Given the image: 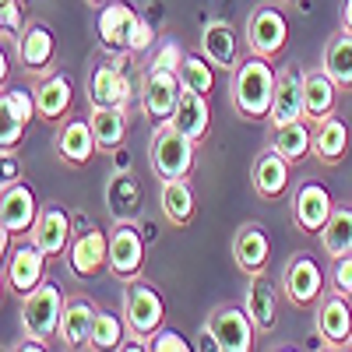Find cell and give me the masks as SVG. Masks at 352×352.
<instances>
[{
	"label": "cell",
	"instance_id": "obj_9",
	"mask_svg": "<svg viewBox=\"0 0 352 352\" xmlns=\"http://www.w3.org/2000/svg\"><path fill=\"white\" fill-rule=\"evenodd\" d=\"M67 268L74 278H96L102 268H109V236H102L99 226L81 229L67 247Z\"/></svg>",
	"mask_w": 352,
	"mask_h": 352
},
{
	"label": "cell",
	"instance_id": "obj_4",
	"mask_svg": "<svg viewBox=\"0 0 352 352\" xmlns=\"http://www.w3.org/2000/svg\"><path fill=\"white\" fill-rule=\"evenodd\" d=\"M64 292L56 289V282H39L28 296H21V328L25 335H32L39 342H50L60 331V317H64Z\"/></svg>",
	"mask_w": 352,
	"mask_h": 352
},
{
	"label": "cell",
	"instance_id": "obj_10",
	"mask_svg": "<svg viewBox=\"0 0 352 352\" xmlns=\"http://www.w3.org/2000/svg\"><path fill=\"white\" fill-rule=\"evenodd\" d=\"M141 264H144V236H141V229L131 226V219L116 222V229L109 232V272L120 282H131V278L141 275Z\"/></svg>",
	"mask_w": 352,
	"mask_h": 352
},
{
	"label": "cell",
	"instance_id": "obj_15",
	"mask_svg": "<svg viewBox=\"0 0 352 352\" xmlns=\"http://www.w3.org/2000/svg\"><path fill=\"white\" fill-rule=\"evenodd\" d=\"M201 53L215 64V71H236L240 67V43H236V28L222 18L204 21L201 28Z\"/></svg>",
	"mask_w": 352,
	"mask_h": 352
},
{
	"label": "cell",
	"instance_id": "obj_38",
	"mask_svg": "<svg viewBox=\"0 0 352 352\" xmlns=\"http://www.w3.org/2000/svg\"><path fill=\"white\" fill-rule=\"evenodd\" d=\"M124 328L120 317L109 314V310H96V320H92V338H88V349H116L124 342Z\"/></svg>",
	"mask_w": 352,
	"mask_h": 352
},
{
	"label": "cell",
	"instance_id": "obj_2",
	"mask_svg": "<svg viewBox=\"0 0 352 352\" xmlns=\"http://www.w3.org/2000/svg\"><path fill=\"white\" fill-rule=\"evenodd\" d=\"M162 320H166V303L159 296V289L148 278H131L124 289V324L127 335L141 345V342H152L162 331Z\"/></svg>",
	"mask_w": 352,
	"mask_h": 352
},
{
	"label": "cell",
	"instance_id": "obj_35",
	"mask_svg": "<svg viewBox=\"0 0 352 352\" xmlns=\"http://www.w3.org/2000/svg\"><path fill=\"white\" fill-rule=\"evenodd\" d=\"M106 204H109V212L116 222H124L138 212V204H141V187L131 173H116L113 180L106 184Z\"/></svg>",
	"mask_w": 352,
	"mask_h": 352
},
{
	"label": "cell",
	"instance_id": "obj_28",
	"mask_svg": "<svg viewBox=\"0 0 352 352\" xmlns=\"http://www.w3.org/2000/svg\"><path fill=\"white\" fill-rule=\"evenodd\" d=\"M268 148H275L285 162H303L307 155H314V124L310 120H292V124H278L268 134Z\"/></svg>",
	"mask_w": 352,
	"mask_h": 352
},
{
	"label": "cell",
	"instance_id": "obj_26",
	"mask_svg": "<svg viewBox=\"0 0 352 352\" xmlns=\"http://www.w3.org/2000/svg\"><path fill=\"white\" fill-rule=\"evenodd\" d=\"M349 155V124L345 116L331 113L320 124H314V159L320 166H338Z\"/></svg>",
	"mask_w": 352,
	"mask_h": 352
},
{
	"label": "cell",
	"instance_id": "obj_37",
	"mask_svg": "<svg viewBox=\"0 0 352 352\" xmlns=\"http://www.w3.org/2000/svg\"><path fill=\"white\" fill-rule=\"evenodd\" d=\"M0 116H4V131H0V152H4V155H14L18 144H21V138H25L28 120L14 109V102H11L8 96H0Z\"/></svg>",
	"mask_w": 352,
	"mask_h": 352
},
{
	"label": "cell",
	"instance_id": "obj_21",
	"mask_svg": "<svg viewBox=\"0 0 352 352\" xmlns=\"http://www.w3.org/2000/svg\"><path fill=\"white\" fill-rule=\"evenodd\" d=\"M338 81L324 67H310L303 71V102H307V120L320 124L324 116L338 113Z\"/></svg>",
	"mask_w": 352,
	"mask_h": 352
},
{
	"label": "cell",
	"instance_id": "obj_11",
	"mask_svg": "<svg viewBox=\"0 0 352 352\" xmlns=\"http://www.w3.org/2000/svg\"><path fill=\"white\" fill-rule=\"evenodd\" d=\"M317 338L324 349H345L352 338V310H349V296L342 292H324L317 300Z\"/></svg>",
	"mask_w": 352,
	"mask_h": 352
},
{
	"label": "cell",
	"instance_id": "obj_47",
	"mask_svg": "<svg viewBox=\"0 0 352 352\" xmlns=\"http://www.w3.org/2000/svg\"><path fill=\"white\" fill-rule=\"evenodd\" d=\"M345 349H352V338H349V345H345Z\"/></svg>",
	"mask_w": 352,
	"mask_h": 352
},
{
	"label": "cell",
	"instance_id": "obj_13",
	"mask_svg": "<svg viewBox=\"0 0 352 352\" xmlns=\"http://www.w3.org/2000/svg\"><path fill=\"white\" fill-rule=\"evenodd\" d=\"M272 127L278 124H292V120H307V102H303V71L300 67H282L278 81H275V99H272V113H268Z\"/></svg>",
	"mask_w": 352,
	"mask_h": 352
},
{
	"label": "cell",
	"instance_id": "obj_34",
	"mask_svg": "<svg viewBox=\"0 0 352 352\" xmlns=\"http://www.w3.org/2000/svg\"><path fill=\"white\" fill-rule=\"evenodd\" d=\"M320 67H324L342 92H352V32H335L324 43V56H320Z\"/></svg>",
	"mask_w": 352,
	"mask_h": 352
},
{
	"label": "cell",
	"instance_id": "obj_36",
	"mask_svg": "<svg viewBox=\"0 0 352 352\" xmlns=\"http://www.w3.org/2000/svg\"><path fill=\"white\" fill-rule=\"evenodd\" d=\"M180 81H184V88H190V92L212 96V88H215V64L204 53H187L184 64H180Z\"/></svg>",
	"mask_w": 352,
	"mask_h": 352
},
{
	"label": "cell",
	"instance_id": "obj_40",
	"mask_svg": "<svg viewBox=\"0 0 352 352\" xmlns=\"http://www.w3.org/2000/svg\"><path fill=\"white\" fill-rule=\"evenodd\" d=\"M331 282H335V292H342V296H352V254H345V257L335 261Z\"/></svg>",
	"mask_w": 352,
	"mask_h": 352
},
{
	"label": "cell",
	"instance_id": "obj_18",
	"mask_svg": "<svg viewBox=\"0 0 352 352\" xmlns=\"http://www.w3.org/2000/svg\"><path fill=\"white\" fill-rule=\"evenodd\" d=\"M335 212L331 194L320 184H300L296 197H292V222H296L300 232H320L324 222Z\"/></svg>",
	"mask_w": 352,
	"mask_h": 352
},
{
	"label": "cell",
	"instance_id": "obj_23",
	"mask_svg": "<svg viewBox=\"0 0 352 352\" xmlns=\"http://www.w3.org/2000/svg\"><path fill=\"white\" fill-rule=\"evenodd\" d=\"M96 152H99V144H96V134H92V124L88 120L60 124V131H56V155H60L71 169L88 166Z\"/></svg>",
	"mask_w": 352,
	"mask_h": 352
},
{
	"label": "cell",
	"instance_id": "obj_31",
	"mask_svg": "<svg viewBox=\"0 0 352 352\" xmlns=\"http://www.w3.org/2000/svg\"><path fill=\"white\" fill-rule=\"evenodd\" d=\"M317 236H320V250L331 261L352 254V204H335L331 219L324 222V229H320Z\"/></svg>",
	"mask_w": 352,
	"mask_h": 352
},
{
	"label": "cell",
	"instance_id": "obj_16",
	"mask_svg": "<svg viewBox=\"0 0 352 352\" xmlns=\"http://www.w3.org/2000/svg\"><path fill=\"white\" fill-rule=\"evenodd\" d=\"M71 240H74L71 215L60 208V204H46V208H39V219H36V229H32V243L46 257H64Z\"/></svg>",
	"mask_w": 352,
	"mask_h": 352
},
{
	"label": "cell",
	"instance_id": "obj_24",
	"mask_svg": "<svg viewBox=\"0 0 352 352\" xmlns=\"http://www.w3.org/2000/svg\"><path fill=\"white\" fill-rule=\"evenodd\" d=\"M289 166L292 162H285L275 148H264L250 162V184H254V190L264 201H278L285 194V187H289Z\"/></svg>",
	"mask_w": 352,
	"mask_h": 352
},
{
	"label": "cell",
	"instance_id": "obj_19",
	"mask_svg": "<svg viewBox=\"0 0 352 352\" xmlns=\"http://www.w3.org/2000/svg\"><path fill=\"white\" fill-rule=\"evenodd\" d=\"M18 50V64L25 71H32V74H50L53 67V56H56V39L46 25L32 21V25H25V32L18 36L14 43Z\"/></svg>",
	"mask_w": 352,
	"mask_h": 352
},
{
	"label": "cell",
	"instance_id": "obj_43",
	"mask_svg": "<svg viewBox=\"0 0 352 352\" xmlns=\"http://www.w3.org/2000/svg\"><path fill=\"white\" fill-rule=\"evenodd\" d=\"M184 56H187V53H180V46H176V43H166V50L155 56V67H169V71H176V74H180Z\"/></svg>",
	"mask_w": 352,
	"mask_h": 352
},
{
	"label": "cell",
	"instance_id": "obj_30",
	"mask_svg": "<svg viewBox=\"0 0 352 352\" xmlns=\"http://www.w3.org/2000/svg\"><path fill=\"white\" fill-rule=\"evenodd\" d=\"M67 109H71V81L64 74H46L36 85V113H39V120L56 124Z\"/></svg>",
	"mask_w": 352,
	"mask_h": 352
},
{
	"label": "cell",
	"instance_id": "obj_5",
	"mask_svg": "<svg viewBox=\"0 0 352 352\" xmlns=\"http://www.w3.org/2000/svg\"><path fill=\"white\" fill-rule=\"evenodd\" d=\"M204 331L212 335L219 352H250L257 338V328L247 307H236V303H219L204 320Z\"/></svg>",
	"mask_w": 352,
	"mask_h": 352
},
{
	"label": "cell",
	"instance_id": "obj_6",
	"mask_svg": "<svg viewBox=\"0 0 352 352\" xmlns=\"http://www.w3.org/2000/svg\"><path fill=\"white\" fill-rule=\"evenodd\" d=\"M180 96H184V81H180L176 71L155 67V64L144 71V81H141V113L148 116L155 127L173 120Z\"/></svg>",
	"mask_w": 352,
	"mask_h": 352
},
{
	"label": "cell",
	"instance_id": "obj_25",
	"mask_svg": "<svg viewBox=\"0 0 352 352\" xmlns=\"http://www.w3.org/2000/svg\"><path fill=\"white\" fill-rule=\"evenodd\" d=\"M176 131H184L190 141H204L212 131V102L208 96H201V92H190V88H184V96L180 102H176V113H173V120H169Z\"/></svg>",
	"mask_w": 352,
	"mask_h": 352
},
{
	"label": "cell",
	"instance_id": "obj_7",
	"mask_svg": "<svg viewBox=\"0 0 352 352\" xmlns=\"http://www.w3.org/2000/svg\"><path fill=\"white\" fill-rule=\"evenodd\" d=\"M289 39V18L275 4H257L247 18V46L254 56L275 60Z\"/></svg>",
	"mask_w": 352,
	"mask_h": 352
},
{
	"label": "cell",
	"instance_id": "obj_45",
	"mask_svg": "<svg viewBox=\"0 0 352 352\" xmlns=\"http://www.w3.org/2000/svg\"><path fill=\"white\" fill-rule=\"evenodd\" d=\"M342 28L352 32V0H342Z\"/></svg>",
	"mask_w": 352,
	"mask_h": 352
},
{
	"label": "cell",
	"instance_id": "obj_32",
	"mask_svg": "<svg viewBox=\"0 0 352 352\" xmlns=\"http://www.w3.org/2000/svg\"><path fill=\"white\" fill-rule=\"evenodd\" d=\"M92 134H96V144L99 152H116L127 138V109H109V106H92Z\"/></svg>",
	"mask_w": 352,
	"mask_h": 352
},
{
	"label": "cell",
	"instance_id": "obj_46",
	"mask_svg": "<svg viewBox=\"0 0 352 352\" xmlns=\"http://www.w3.org/2000/svg\"><path fill=\"white\" fill-rule=\"evenodd\" d=\"M88 4H92V8H106V4H109V0H88Z\"/></svg>",
	"mask_w": 352,
	"mask_h": 352
},
{
	"label": "cell",
	"instance_id": "obj_44",
	"mask_svg": "<svg viewBox=\"0 0 352 352\" xmlns=\"http://www.w3.org/2000/svg\"><path fill=\"white\" fill-rule=\"evenodd\" d=\"M14 180H18V166L11 155H4V184H14Z\"/></svg>",
	"mask_w": 352,
	"mask_h": 352
},
{
	"label": "cell",
	"instance_id": "obj_27",
	"mask_svg": "<svg viewBox=\"0 0 352 352\" xmlns=\"http://www.w3.org/2000/svg\"><path fill=\"white\" fill-rule=\"evenodd\" d=\"M243 307L254 320V328L261 335H272L275 324H278V300H275V289L264 275H250L247 278V296H243Z\"/></svg>",
	"mask_w": 352,
	"mask_h": 352
},
{
	"label": "cell",
	"instance_id": "obj_41",
	"mask_svg": "<svg viewBox=\"0 0 352 352\" xmlns=\"http://www.w3.org/2000/svg\"><path fill=\"white\" fill-rule=\"evenodd\" d=\"M148 349H155V352H187L190 345H187V338H184L180 331H159V335L148 342Z\"/></svg>",
	"mask_w": 352,
	"mask_h": 352
},
{
	"label": "cell",
	"instance_id": "obj_33",
	"mask_svg": "<svg viewBox=\"0 0 352 352\" xmlns=\"http://www.w3.org/2000/svg\"><path fill=\"white\" fill-rule=\"evenodd\" d=\"M159 204L173 226L184 229L194 222V190L187 180H159Z\"/></svg>",
	"mask_w": 352,
	"mask_h": 352
},
{
	"label": "cell",
	"instance_id": "obj_1",
	"mask_svg": "<svg viewBox=\"0 0 352 352\" xmlns=\"http://www.w3.org/2000/svg\"><path fill=\"white\" fill-rule=\"evenodd\" d=\"M275 81H278V71H272V60L254 53L250 60H240V67L232 71V81H229V102L240 120H268Z\"/></svg>",
	"mask_w": 352,
	"mask_h": 352
},
{
	"label": "cell",
	"instance_id": "obj_3",
	"mask_svg": "<svg viewBox=\"0 0 352 352\" xmlns=\"http://www.w3.org/2000/svg\"><path fill=\"white\" fill-rule=\"evenodd\" d=\"M148 155H152V169L159 180H187L197 162V141H190L173 124H159L152 134Z\"/></svg>",
	"mask_w": 352,
	"mask_h": 352
},
{
	"label": "cell",
	"instance_id": "obj_12",
	"mask_svg": "<svg viewBox=\"0 0 352 352\" xmlns=\"http://www.w3.org/2000/svg\"><path fill=\"white\" fill-rule=\"evenodd\" d=\"M39 219V204L36 194L25 184H4V194H0V226H4L11 236H25V232L36 229Z\"/></svg>",
	"mask_w": 352,
	"mask_h": 352
},
{
	"label": "cell",
	"instance_id": "obj_20",
	"mask_svg": "<svg viewBox=\"0 0 352 352\" xmlns=\"http://www.w3.org/2000/svg\"><path fill=\"white\" fill-rule=\"evenodd\" d=\"M131 81L120 74L116 64H99L88 74V106H109V109H127L131 106Z\"/></svg>",
	"mask_w": 352,
	"mask_h": 352
},
{
	"label": "cell",
	"instance_id": "obj_8",
	"mask_svg": "<svg viewBox=\"0 0 352 352\" xmlns=\"http://www.w3.org/2000/svg\"><path fill=\"white\" fill-rule=\"evenodd\" d=\"M282 292L292 307H314L320 296H324V272L310 254H292L282 268Z\"/></svg>",
	"mask_w": 352,
	"mask_h": 352
},
{
	"label": "cell",
	"instance_id": "obj_22",
	"mask_svg": "<svg viewBox=\"0 0 352 352\" xmlns=\"http://www.w3.org/2000/svg\"><path fill=\"white\" fill-rule=\"evenodd\" d=\"M46 261H50V257H46L36 243L14 247V254L8 257V289L14 292V296H28V292L43 282Z\"/></svg>",
	"mask_w": 352,
	"mask_h": 352
},
{
	"label": "cell",
	"instance_id": "obj_42",
	"mask_svg": "<svg viewBox=\"0 0 352 352\" xmlns=\"http://www.w3.org/2000/svg\"><path fill=\"white\" fill-rule=\"evenodd\" d=\"M152 43H155V28H152L148 18H141L138 28H134V39H131V53H144Z\"/></svg>",
	"mask_w": 352,
	"mask_h": 352
},
{
	"label": "cell",
	"instance_id": "obj_29",
	"mask_svg": "<svg viewBox=\"0 0 352 352\" xmlns=\"http://www.w3.org/2000/svg\"><path fill=\"white\" fill-rule=\"evenodd\" d=\"M92 320H96V307L81 300V296H71L64 303V317H60V338L64 349H88V338H92Z\"/></svg>",
	"mask_w": 352,
	"mask_h": 352
},
{
	"label": "cell",
	"instance_id": "obj_14",
	"mask_svg": "<svg viewBox=\"0 0 352 352\" xmlns=\"http://www.w3.org/2000/svg\"><path fill=\"white\" fill-rule=\"evenodd\" d=\"M138 21H141V14L131 4H124V0H109V4L99 11V18H96V32H99L106 50H127L131 53V39H134Z\"/></svg>",
	"mask_w": 352,
	"mask_h": 352
},
{
	"label": "cell",
	"instance_id": "obj_39",
	"mask_svg": "<svg viewBox=\"0 0 352 352\" xmlns=\"http://www.w3.org/2000/svg\"><path fill=\"white\" fill-rule=\"evenodd\" d=\"M0 28H4V39H14L25 32V18H21V0H0Z\"/></svg>",
	"mask_w": 352,
	"mask_h": 352
},
{
	"label": "cell",
	"instance_id": "obj_17",
	"mask_svg": "<svg viewBox=\"0 0 352 352\" xmlns=\"http://www.w3.org/2000/svg\"><path fill=\"white\" fill-rule=\"evenodd\" d=\"M268 257H272V243H268V232L264 226L257 222H247L236 229V236H232V261H236V268L250 278V275H264L268 268Z\"/></svg>",
	"mask_w": 352,
	"mask_h": 352
}]
</instances>
